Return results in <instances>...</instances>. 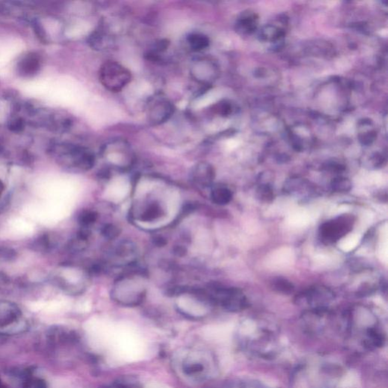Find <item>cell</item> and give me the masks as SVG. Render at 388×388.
<instances>
[{
    "label": "cell",
    "mask_w": 388,
    "mask_h": 388,
    "mask_svg": "<svg viewBox=\"0 0 388 388\" xmlns=\"http://www.w3.org/2000/svg\"><path fill=\"white\" fill-rule=\"evenodd\" d=\"M55 153L58 163L71 172H87L94 166L96 163L94 154L81 146H61Z\"/></svg>",
    "instance_id": "6da1fadb"
},
{
    "label": "cell",
    "mask_w": 388,
    "mask_h": 388,
    "mask_svg": "<svg viewBox=\"0 0 388 388\" xmlns=\"http://www.w3.org/2000/svg\"><path fill=\"white\" fill-rule=\"evenodd\" d=\"M27 329L28 323L19 307L12 302L0 301V335H19Z\"/></svg>",
    "instance_id": "7a4b0ae2"
},
{
    "label": "cell",
    "mask_w": 388,
    "mask_h": 388,
    "mask_svg": "<svg viewBox=\"0 0 388 388\" xmlns=\"http://www.w3.org/2000/svg\"><path fill=\"white\" fill-rule=\"evenodd\" d=\"M100 82L109 91L117 93L122 90L132 81L130 71L114 61H106L99 72Z\"/></svg>",
    "instance_id": "3957f363"
},
{
    "label": "cell",
    "mask_w": 388,
    "mask_h": 388,
    "mask_svg": "<svg viewBox=\"0 0 388 388\" xmlns=\"http://www.w3.org/2000/svg\"><path fill=\"white\" fill-rule=\"evenodd\" d=\"M355 223L352 215H339L321 224L319 229V238L326 244L338 242L352 231Z\"/></svg>",
    "instance_id": "277c9868"
},
{
    "label": "cell",
    "mask_w": 388,
    "mask_h": 388,
    "mask_svg": "<svg viewBox=\"0 0 388 388\" xmlns=\"http://www.w3.org/2000/svg\"><path fill=\"white\" fill-rule=\"evenodd\" d=\"M146 111L148 121L152 125H158L171 118L175 108L172 102L166 97L157 96L149 102Z\"/></svg>",
    "instance_id": "5b68a950"
},
{
    "label": "cell",
    "mask_w": 388,
    "mask_h": 388,
    "mask_svg": "<svg viewBox=\"0 0 388 388\" xmlns=\"http://www.w3.org/2000/svg\"><path fill=\"white\" fill-rule=\"evenodd\" d=\"M334 299L332 290L323 286L310 287L297 297V301L306 303L316 309L324 308Z\"/></svg>",
    "instance_id": "8992f818"
},
{
    "label": "cell",
    "mask_w": 388,
    "mask_h": 388,
    "mask_svg": "<svg viewBox=\"0 0 388 388\" xmlns=\"http://www.w3.org/2000/svg\"><path fill=\"white\" fill-rule=\"evenodd\" d=\"M215 178V171L213 166L205 161L197 163L190 172L192 182L198 187H210Z\"/></svg>",
    "instance_id": "52a82bcc"
},
{
    "label": "cell",
    "mask_w": 388,
    "mask_h": 388,
    "mask_svg": "<svg viewBox=\"0 0 388 388\" xmlns=\"http://www.w3.org/2000/svg\"><path fill=\"white\" fill-rule=\"evenodd\" d=\"M258 15L254 11H243L237 18L235 24V30L241 36L252 35L258 28Z\"/></svg>",
    "instance_id": "ba28073f"
},
{
    "label": "cell",
    "mask_w": 388,
    "mask_h": 388,
    "mask_svg": "<svg viewBox=\"0 0 388 388\" xmlns=\"http://www.w3.org/2000/svg\"><path fill=\"white\" fill-rule=\"evenodd\" d=\"M286 193L294 197L306 198L313 193L314 187L307 180L300 178H291L287 180L284 185Z\"/></svg>",
    "instance_id": "9c48e42d"
},
{
    "label": "cell",
    "mask_w": 388,
    "mask_h": 388,
    "mask_svg": "<svg viewBox=\"0 0 388 388\" xmlns=\"http://www.w3.org/2000/svg\"><path fill=\"white\" fill-rule=\"evenodd\" d=\"M111 254L118 265L132 264L137 255V247L132 241H123L116 245Z\"/></svg>",
    "instance_id": "30bf717a"
},
{
    "label": "cell",
    "mask_w": 388,
    "mask_h": 388,
    "mask_svg": "<svg viewBox=\"0 0 388 388\" xmlns=\"http://www.w3.org/2000/svg\"><path fill=\"white\" fill-rule=\"evenodd\" d=\"M284 37V30L275 24H266L263 26L258 33L260 41L269 44H277L282 41Z\"/></svg>",
    "instance_id": "8fae6325"
},
{
    "label": "cell",
    "mask_w": 388,
    "mask_h": 388,
    "mask_svg": "<svg viewBox=\"0 0 388 388\" xmlns=\"http://www.w3.org/2000/svg\"><path fill=\"white\" fill-rule=\"evenodd\" d=\"M358 139L363 146H370L376 140L377 132L369 119H363L358 123Z\"/></svg>",
    "instance_id": "7c38bea8"
},
{
    "label": "cell",
    "mask_w": 388,
    "mask_h": 388,
    "mask_svg": "<svg viewBox=\"0 0 388 388\" xmlns=\"http://www.w3.org/2000/svg\"><path fill=\"white\" fill-rule=\"evenodd\" d=\"M270 177L267 173L260 175L258 178V186L256 189V197L260 201L271 203L274 200L275 193L272 188Z\"/></svg>",
    "instance_id": "4fadbf2b"
},
{
    "label": "cell",
    "mask_w": 388,
    "mask_h": 388,
    "mask_svg": "<svg viewBox=\"0 0 388 388\" xmlns=\"http://www.w3.org/2000/svg\"><path fill=\"white\" fill-rule=\"evenodd\" d=\"M17 376L21 381V388H47V382L43 378L35 376L31 369L21 371Z\"/></svg>",
    "instance_id": "5bb4252c"
},
{
    "label": "cell",
    "mask_w": 388,
    "mask_h": 388,
    "mask_svg": "<svg viewBox=\"0 0 388 388\" xmlns=\"http://www.w3.org/2000/svg\"><path fill=\"white\" fill-rule=\"evenodd\" d=\"M164 214L161 205L157 202H149L143 208L139 216L144 221H153L161 218Z\"/></svg>",
    "instance_id": "9a60e30c"
},
{
    "label": "cell",
    "mask_w": 388,
    "mask_h": 388,
    "mask_svg": "<svg viewBox=\"0 0 388 388\" xmlns=\"http://www.w3.org/2000/svg\"><path fill=\"white\" fill-rule=\"evenodd\" d=\"M40 68L39 59L38 56L33 54L24 57L18 66L20 74L24 76H31L38 72Z\"/></svg>",
    "instance_id": "2e32d148"
},
{
    "label": "cell",
    "mask_w": 388,
    "mask_h": 388,
    "mask_svg": "<svg viewBox=\"0 0 388 388\" xmlns=\"http://www.w3.org/2000/svg\"><path fill=\"white\" fill-rule=\"evenodd\" d=\"M211 199L215 204L224 206L231 203L233 199V193L230 189L224 186H218L212 189Z\"/></svg>",
    "instance_id": "e0dca14e"
},
{
    "label": "cell",
    "mask_w": 388,
    "mask_h": 388,
    "mask_svg": "<svg viewBox=\"0 0 388 388\" xmlns=\"http://www.w3.org/2000/svg\"><path fill=\"white\" fill-rule=\"evenodd\" d=\"M187 44L189 47L194 52H200L207 48L210 44L209 38L201 33L190 34L187 37Z\"/></svg>",
    "instance_id": "ac0fdd59"
},
{
    "label": "cell",
    "mask_w": 388,
    "mask_h": 388,
    "mask_svg": "<svg viewBox=\"0 0 388 388\" xmlns=\"http://www.w3.org/2000/svg\"><path fill=\"white\" fill-rule=\"evenodd\" d=\"M272 287L276 292L286 295H289L294 291V284L288 280L281 277L273 279L272 281Z\"/></svg>",
    "instance_id": "d6986e66"
},
{
    "label": "cell",
    "mask_w": 388,
    "mask_h": 388,
    "mask_svg": "<svg viewBox=\"0 0 388 388\" xmlns=\"http://www.w3.org/2000/svg\"><path fill=\"white\" fill-rule=\"evenodd\" d=\"M331 187L337 193H347L352 189V183L348 178L338 177L332 181Z\"/></svg>",
    "instance_id": "ffe728a7"
},
{
    "label": "cell",
    "mask_w": 388,
    "mask_h": 388,
    "mask_svg": "<svg viewBox=\"0 0 388 388\" xmlns=\"http://www.w3.org/2000/svg\"><path fill=\"white\" fill-rule=\"evenodd\" d=\"M98 215L95 211L93 210H84L78 215V223L81 228H87L88 229L92 224L96 222Z\"/></svg>",
    "instance_id": "44dd1931"
},
{
    "label": "cell",
    "mask_w": 388,
    "mask_h": 388,
    "mask_svg": "<svg viewBox=\"0 0 388 388\" xmlns=\"http://www.w3.org/2000/svg\"><path fill=\"white\" fill-rule=\"evenodd\" d=\"M101 235L108 240H115L121 233L119 228L113 224H106L102 227Z\"/></svg>",
    "instance_id": "7402d4cb"
},
{
    "label": "cell",
    "mask_w": 388,
    "mask_h": 388,
    "mask_svg": "<svg viewBox=\"0 0 388 388\" xmlns=\"http://www.w3.org/2000/svg\"><path fill=\"white\" fill-rule=\"evenodd\" d=\"M114 388H142L136 378L122 377L114 383Z\"/></svg>",
    "instance_id": "603a6c76"
},
{
    "label": "cell",
    "mask_w": 388,
    "mask_h": 388,
    "mask_svg": "<svg viewBox=\"0 0 388 388\" xmlns=\"http://www.w3.org/2000/svg\"><path fill=\"white\" fill-rule=\"evenodd\" d=\"M212 110L221 116H229L232 113L233 107L229 102L221 101L215 104Z\"/></svg>",
    "instance_id": "cb8c5ba5"
},
{
    "label": "cell",
    "mask_w": 388,
    "mask_h": 388,
    "mask_svg": "<svg viewBox=\"0 0 388 388\" xmlns=\"http://www.w3.org/2000/svg\"><path fill=\"white\" fill-rule=\"evenodd\" d=\"M386 158L383 154L380 152H375L371 155L369 159V167L372 169H380L385 165Z\"/></svg>",
    "instance_id": "d4e9b609"
},
{
    "label": "cell",
    "mask_w": 388,
    "mask_h": 388,
    "mask_svg": "<svg viewBox=\"0 0 388 388\" xmlns=\"http://www.w3.org/2000/svg\"><path fill=\"white\" fill-rule=\"evenodd\" d=\"M35 246L36 247L37 250L47 251L52 247V243L51 242V240L49 239V237L47 235H44V236H42L39 239L37 240Z\"/></svg>",
    "instance_id": "484cf974"
},
{
    "label": "cell",
    "mask_w": 388,
    "mask_h": 388,
    "mask_svg": "<svg viewBox=\"0 0 388 388\" xmlns=\"http://www.w3.org/2000/svg\"><path fill=\"white\" fill-rule=\"evenodd\" d=\"M204 367L200 363H186L184 364L183 369H184L185 374L188 375H196V374L200 373L203 370Z\"/></svg>",
    "instance_id": "4316f807"
},
{
    "label": "cell",
    "mask_w": 388,
    "mask_h": 388,
    "mask_svg": "<svg viewBox=\"0 0 388 388\" xmlns=\"http://www.w3.org/2000/svg\"><path fill=\"white\" fill-rule=\"evenodd\" d=\"M16 257V252L14 249L8 247H0V260L9 261Z\"/></svg>",
    "instance_id": "83f0119b"
},
{
    "label": "cell",
    "mask_w": 388,
    "mask_h": 388,
    "mask_svg": "<svg viewBox=\"0 0 388 388\" xmlns=\"http://www.w3.org/2000/svg\"><path fill=\"white\" fill-rule=\"evenodd\" d=\"M169 44V43L166 40H161L158 42L155 43L153 48H152L154 49V50L152 51V54L154 52L155 53V52H163V51L166 50L168 48Z\"/></svg>",
    "instance_id": "f1b7e54d"
},
{
    "label": "cell",
    "mask_w": 388,
    "mask_h": 388,
    "mask_svg": "<svg viewBox=\"0 0 388 388\" xmlns=\"http://www.w3.org/2000/svg\"><path fill=\"white\" fill-rule=\"evenodd\" d=\"M326 170L329 171V172H341V171H343V169H344V167H343L342 165L339 164V163H328V165H326Z\"/></svg>",
    "instance_id": "f546056e"
},
{
    "label": "cell",
    "mask_w": 388,
    "mask_h": 388,
    "mask_svg": "<svg viewBox=\"0 0 388 388\" xmlns=\"http://www.w3.org/2000/svg\"><path fill=\"white\" fill-rule=\"evenodd\" d=\"M152 241H153L154 244L156 245L157 246H159V247L165 246L167 244V241H166V238H163V236H159V235L154 237Z\"/></svg>",
    "instance_id": "4dcf8cb0"
},
{
    "label": "cell",
    "mask_w": 388,
    "mask_h": 388,
    "mask_svg": "<svg viewBox=\"0 0 388 388\" xmlns=\"http://www.w3.org/2000/svg\"><path fill=\"white\" fill-rule=\"evenodd\" d=\"M173 252L175 255H178V256H183V255H185L187 250L184 246H176L174 247Z\"/></svg>",
    "instance_id": "1f68e13d"
},
{
    "label": "cell",
    "mask_w": 388,
    "mask_h": 388,
    "mask_svg": "<svg viewBox=\"0 0 388 388\" xmlns=\"http://www.w3.org/2000/svg\"><path fill=\"white\" fill-rule=\"evenodd\" d=\"M9 282V278L7 275L0 272V287H4Z\"/></svg>",
    "instance_id": "d6a6232c"
},
{
    "label": "cell",
    "mask_w": 388,
    "mask_h": 388,
    "mask_svg": "<svg viewBox=\"0 0 388 388\" xmlns=\"http://www.w3.org/2000/svg\"><path fill=\"white\" fill-rule=\"evenodd\" d=\"M10 127H12V130H19L20 128L22 127V122L20 121V120H15L12 122V124L10 125Z\"/></svg>",
    "instance_id": "836d02e7"
},
{
    "label": "cell",
    "mask_w": 388,
    "mask_h": 388,
    "mask_svg": "<svg viewBox=\"0 0 388 388\" xmlns=\"http://www.w3.org/2000/svg\"><path fill=\"white\" fill-rule=\"evenodd\" d=\"M0 388H9L7 387V386L5 385V384H3V381H2L1 378H0Z\"/></svg>",
    "instance_id": "e575fe53"
},
{
    "label": "cell",
    "mask_w": 388,
    "mask_h": 388,
    "mask_svg": "<svg viewBox=\"0 0 388 388\" xmlns=\"http://www.w3.org/2000/svg\"><path fill=\"white\" fill-rule=\"evenodd\" d=\"M3 185H2L1 183H0V195H1L2 192H3Z\"/></svg>",
    "instance_id": "d590c367"
}]
</instances>
